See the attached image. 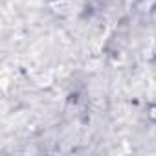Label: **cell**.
I'll use <instances>...</instances> for the list:
<instances>
[{
  "mask_svg": "<svg viewBox=\"0 0 156 156\" xmlns=\"http://www.w3.org/2000/svg\"><path fill=\"white\" fill-rule=\"evenodd\" d=\"M149 118L154 121L156 119V105H151V108H149Z\"/></svg>",
  "mask_w": 156,
  "mask_h": 156,
  "instance_id": "obj_1",
  "label": "cell"
}]
</instances>
